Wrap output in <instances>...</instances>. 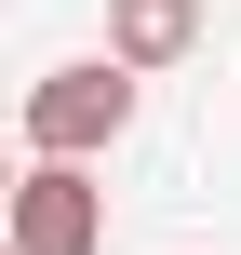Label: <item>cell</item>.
Wrapping results in <instances>:
<instances>
[{"label":"cell","mask_w":241,"mask_h":255,"mask_svg":"<svg viewBox=\"0 0 241 255\" xmlns=\"http://www.w3.org/2000/svg\"><path fill=\"white\" fill-rule=\"evenodd\" d=\"M107 242V188L80 175V161H27V188H13V255H94Z\"/></svg>","instance_id":"7a4b0ae2"},{"label":"cell","mask_w":241,"mask_h":255,"mask_svg":"<svg viewBox=\"0 0 241 255\" xmlns=\"http://www.w3.org/2000/svg\"><path fill=\"white\" fill-rule=\"evenodd\" d=\"M121 121H134V67H107V54L27 81V148L40 161H94V148H121Z\"/></svg>","instance_id":"6da1fadb"},{"label":"cell","mask_w":241,"mask_h":255,"mask_svg":"<svg viewBox=\"0 0 241 255\" xmlns=\"http://www.w3.org/2000/svg\"><path fill=\"white\" fill-rule=\"evenodd\" d=\"M188 40H201V0H107V67L148 81V67H174Z\"/></svg>","instance_id":"3957f363"}]
</instances>
